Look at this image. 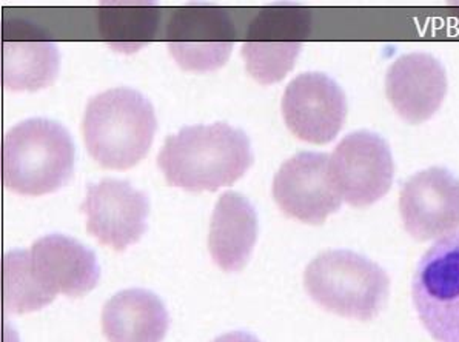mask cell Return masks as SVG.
<instances>
[{
	"mask_svg": "<svg viewBox=\"0 0 459 342\" xmlns=\"http://www.w3.org/2000/svg\"><path fill=\"white\" fill-rule=\"evenodd\" d=\"M253 162L246 133L216 122L184 127L167 137L158 165L171 187L182 190L216 191L241 180Z\"/></svg>",
	"mask_w": 459,
	"mask_h": 342,
	"instance_id": "6da1fadb",
	"label": "cell"
},
{
	"mask_svg": "<svg viewBox=\"0 0 459 342\" xmlns=\"http://www.w3.org/2000/svg\"><path fill=\"white\" fill-rule=\"evenodd\" d=\"M158 130L153 105L132 88H111L90 99L83 114L88 153L105 169H132L147 156Z\"/></svg>",
	"mask_w": 459,
	"mask_h": 342,
	"instance_id": "7a4b0ae2",
	"label": "cell"
},
{
	"mask_svg": "<svg viewBox=\"0 0 459 342\" xmlns=\"http://www.w3.org/2000/svg\"><path fill=\"white\" fill-rule=\"evenodd\" d=\"M74 170V144L57 122L28 119L13 127L2 144V180L23 196L53 193L68 184Z\"/></svg>",
	"mask_w": 459,
	"mask_h": 342,
	"instance_id": "3957f363",
	"label": "cell"
},
{
	"mask_svg": "<svg viewBox=\"0 0 459 342\" xmlns=\"http://www.w3.org/2000/svg\"><path fill=\"white\" fill-rule=\"evenodd\" d=\"M304 287L324 310L342 318L370 320L387 305L390 277L366 256L328 250L307 266Z\"/></svg>",
	"mask_w": 459,
	"mask_h": 342,
	"instance_id": "277c9868",
	"label": "cell"
},
{
	"mask_svg": "<svg viewBox=\"0 0 459 342\" xmlns=\"http://www.w3.org/2000/svg\"><path fill=\"white\" fill-rule=\"evenodd\" d=\"M411 299L437 342H459V233L448 234L418 262Z\"/></svg>",
	"mask_w": 459,
	"mask_h": 342,
	"instance_id": "5b68a950",
	"label": "cell"
},
{
	"mask_svg": "<svg viewBox=\"0 0 459 342\" xmlns=\"http://www.w3.org/2000/svg\"><path fill=\"white\" fill-rule=\"evenodd\" d=\"M312 31V14L295 6H270L247 27L242 57L255 81L270 85L295 66L302 44Z\"/></svg>",
	"mask_w": 459,
	"mask_h": 342,
	"instance_id": "8992f818",
	"label": "cell"
},
{
	"mask_svg": "<svg viewBox=\"0 0 459 342\" xmlns=\"http://www.w3.org/2000/svg\"><path fill=\"white\" fill-rule=\"evenodd\" d=\"M236 34L235 22L224 8L184 6L169 14L164 40L182 70L208 73L227 64Z\"/></svg>",
	"mask_w": 459,
	"mask_h": 342,
	"instance_id": "52a82bcc",
	"label": "cell"
},
{
	"mask_svg": "<svg viewBox=\"0 0 459 342\" xmlns=\"http://www.w3.org/2000/svg\"><path fill=\"white\" fill-rule=\"evenodd\" d=\"M330 174L342 201L364 208L392 189L394 162L390 147L372 131H355L330 154Z\"/></svg>",
	"mask_w": 459,
	"mask_h": 342,
	"instance_id": "ba28073f",
	"label": "cell"
},
{
	"mask_svg": "<svg viewBox=\"0 0 459 342\" xmlns=\"http://www.w3.org/2000/svg\"><path fill=\"white\" fill-rule=\"evenodd\" d=\"M273 197L287 216L301 223H325L342 199L330 174V154L301 152L285 161L273 180Z\"/></svg>",
	"mask_w": 459,
	"mask_h": 342,
	"instance_id": "9c48e42d",
	"label": "cell"
},
{
	"mask_svg": "<svg viewBox=\"0 0 459 342\" xmlns=\"http://www.w3.org/2000/svg\"><path fill=\"white\" fill-rule=\"evenodd\" d=\"M81 212L87 216L88 233L100 244L124 251L147 232L150 202L126 180L107 178L88 185Z\"/></svg>",
	"mask_w": 459,
	"mask_h": 342,
	"instance_id": "30bf717a",
	"label": "cell"
},
{
	"mask_svg": "<svg viewBox=\"0 0 459 342\" xmlns=\"http://www.w3.org/2000/svg\"><path fill=\"white\" fill-rule=\"evenodd\" d=\"M285 126L310 144H328L347 118L342 88L324 73H302L287 85L281 103Z\"/></svg>",
	"mask_w": 459,
	"mask_h": 342,
	"instance_id": "8fae6325",
	"label": "cell"
},
{
	"mask_svg": "<svg viewBox=\"0 0 459 342\" xmlns=\"http://www.w3.org/2000/svg\"><path fill=\"white\" fill-rule=\"evenodd\" d=\"M405 232L416 241L454 234L459 228V180L439 167L422 170L405 180L399 195Z\"/></svg>",
	"mask_w": 459,
	"mask_h": 342,
	"instance_id": "7c38bea8",
	"label": "cell"
},
{
	"mask_svg": "<svg viewBox=\"0 0 459 342\" xmlns=\"http://www.w3.org/2000/svg\"><path fill=\"white\" fill-rule=\"evenodd\" d=\"M2 33V82L12 92H38L56 81L61 56L42 28L22 19L6 21Z\"/></svg>",
	"mask_w": 459,
	"mask_h": 342,
	"instance_id": "4fadbf2b",
	"label": "cell"
},
{
	"mask_svg": "<svg viewBox=\"0 0 459 342\" xmlns=\"http://www.w3.org/2000/svg\"><path fill=\"white\" fill-rule=\"evenodd\" d=\"M385 94L399 118L409 124H421L443 105L447 73L429 53L401 56L388 66Z\"/></svg>",
	"mask_w": 459,
	"mask_h": 342,
	"instance_id": "5bb4252c",
	"label": "cell"
},
{
	"mask_svg": "<svg viewBox=\"0 0 459 342\" xmlns=\"http://www.w3.org/2000/svg\"><path fill=\"white\" fill-rule=\"evenodd\" d=\"M30 262L39 284L53 298H79L99 283L100 268L94 251L64 234H47L30 250Z\"/></svg>",
	"mask_w": 459,
	"mask_h": 342,
	"instance_id": "9a60e30c",
	"label": "cell"
},
{
	"mask_svg": "<svg viewBox=\"0 0 459 342\" xmlns=\"http://www.w3.org/2000/svg\"><path fill=\"white\" fill-rule=\"evenodd\" d=\"M257 240V215L246 196L227 191L214 206L208 249L225 272H239L252 256Z\"/></svg>",
	"mask_w": 459,
	"mask_h": 342,
	"instance_id": "2e32d148",
	"label": "cell"
},
{
	"mask_svg": "<svg viewBox=\"0 0 459 342\" xmlns=\"http://www.w3.org/2000/svg\"><path fill=\"white\" fill-rule=\"evenodd\" d=\"M169 327L164 303L143 288L122 290L102 310V331L108 342H162Z\"/></svg>",
	"mask_w": 459,
	"mask_h": 342,
	"instance_id": "e0dca14e",
	"label": "cell"
},
{
	"mask_svg": "<svg viewBox=\"0 0 459 342\" xmlns=\"http://www.w3.org/2000/svg\"><path fill=\"white\" fill-rule=\"evenodd\" d=\"M159 22L160 10L156 6H102L96 13L100 38L121 53H134L153 40Z\"/></svg>",
	"mask_w": 459,
	"mask_h": 342,
	"instance_id": "ac0fdd59",
	"label": "cell"
},
{
	"mask_svg": "<svg viewBox=\"0 0 459 342\" xmlns=\"http://www.w3.org/2000/svg\"><path fill=\"white\" fill-rule=\"evenodd\" d=\"M5 313H30L51 304L53 298L39 284L30 262V251L12 250L2 259Z\"/></svg>",
	"mask_w": 459,
	"mask_h": 342,
	"instance_id": "d6986e66",
	"label": "cell"
},
{
	"mask_svg": "<svg viewBox=\"0 0 459 342\" xmlns=\"http://www.w3.org/2000/svg\"><path fill=\"white\" fill-rule=\"evenodd\" d=\"M213 342H261L256 337H253L247 331H230L225 335L216 338Z\"/></svg>",
	"mask_w": 459,
	"mask_h": 342,
	"instance_id": "ffe728a7",
	"label": "cell"
}]
</instances>
